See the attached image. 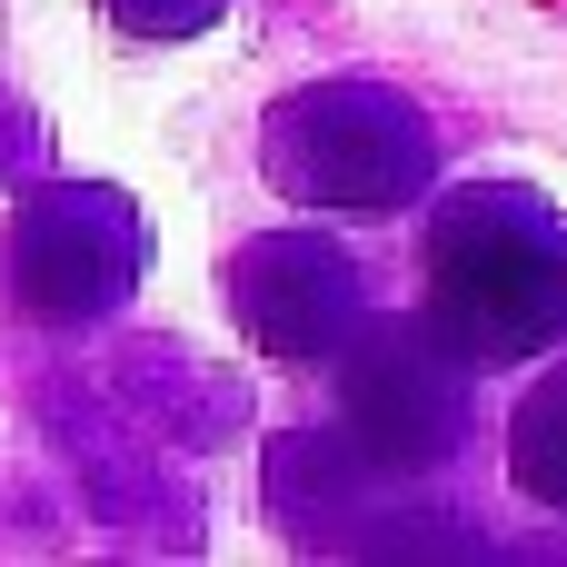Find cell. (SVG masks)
Instances as JSON below:
<instances>
[{"instance_id": "cell-1", "label": "cell", "mask_w": 567, "mask_h": 567, "mask_svg": "<svg viewBox=\"0 0 567 567\" xmlns=\"http://www.w3.org/2000/svg\"><path fill=\"white\" fill-rule=\"evenodd\" d=\"M429 329L478 379L567 349V219L538 189L468 179L429 209Z\"/></svg>"}, {"instance_id": "cell-2", "label": "cell", "mask_w": 567, "mask_h": 567, "mask_svg": "<svg viewBox=\"0 0 567 567\" xmlns=\"http://www.w3.org/2000/svg\"><path fill=\"white\" fill-rule=\"evenodd\" d=\"M259 169L299 219H399L439 189V130L389 80H309L269 110Z\"/></svg>"}, {"instance_id": "cell-3", "label": "cell", "mask_w": 567, "mask_h": 567, "mask_svg": "<svg viewBox=\"0 0 567 567\" xmlns=\"http://www.w3.org/2000/svg\"><path fill=\"white\" fill-rule=\"evenodd\" d=\"M140 269H150V219L120 179H40V189L10 199L0 279L20 299V319L100 329L110 309H130Z\"/></svg>"}, {"instance_id": "cell-4", "label": "cell", "mask_w": 567, "mask_h": 567, "mask_svg": "<svg viewBox=\"0 0 567 567\" xmlns=\"http://www.w3.org/2000/svg\"><path fill=\"white\" fill-rule=\"evenodd\" d=\"M329 379H339V439L369 468L419 478V468H449L468 449V389H478V369L429 329V309L419 319H379L369 309V329L339 349Z\"/></svg>"}, {"instance_id": "cell-5", "label": "cell", "mask_w": 567, "mask_h": 567, "mask_svg": "<svg viewBox=\"0 0 567 567\" xmlns=\"http://www.w3.org/2000/svg\"><path fill=\"white\" fill-rule=\"evenodd\" d=\"M229 319L269 369H339V349L369 329V279L329 229H259L229 259Z\"/></svg>"}, {"instance_id": "cell-6", "label": "cell", "mask_w": 567, "mask_h": 567, "mask_svg": "<svg viewBox=\"0 0 567 567\" xmlns=\"http://www.w3.org/2000/svg\"><path fill=\"white\" fill-rule=\"evenodd\" d=\"M508 478H518L528 508L567 518V359L548 379H528V399L508 409Z\"/></svg>"}, {"instance_id": "cell-7", "label": "cell", "mask_w": 567, "mask_h": 567, "mask_svg": "<svg viewBox=\"0 0 567 567\" xmlns=\"http://www.w3.org/2000/svg\"><path fill=\"white\" fill-rule=\"evenodd\" d=\"M100 20H110L120 40H150V50H169V40H199V30H219V20H229V0H100Z\"/></svg>"}]
</instances>
